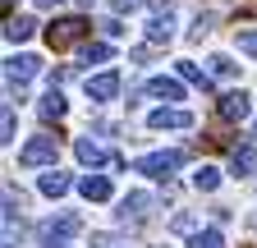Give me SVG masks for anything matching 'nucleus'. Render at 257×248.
<instances>
[{"mask_svg":"<svg viewBox=\"0 0 257 248\" xmlns=\"http://www.w3.org/2000/svg\"><path fill=\"white\" fill-rule=\"evenodd\" d=\"M83 33H87V19H78V14H69V19H55V23L46 28V46H51V51H64V46L83 42Z\"/></svg>","mask_w":257,"mask_h":248,"instance_id":"obj_1","label":"nucleus"},{"mask_svg":"<svg viewBox=\"0 0 257 248\" xmlns=\"http://www.w3.org/2000/svg\"><path fill=\"white\" fill-rule=\"evenodd\" d=\"M179 166H184V152H179V147L152 152V157H138V161H134V170H138V175H152V179H166V175H175Z\"/></svg>","mask_w":257,"mask_h":248,"instance_id":"obj_2","label":"nucleus"},{"mask_svg":"<svg viewBox=\"0 0 257 248\" xmlns=\"http://www.w3.org/2000/svg\"><path fill=\"white\" fill-rule=\"evenodd\" d=\"M55 157H60V138L37 134L32 143H23V152H19V166H55Z\"/></svg>","mask_w":257,"mask_h":248,"instance_id":"obj_3","label":"nucleus"},{"mask_svg":"<svg viewBox=\"0 0 257 248\" xmlns=\"http://www.w3.org/2000/svg\"><path fill=\"white\" fill-rule=\"evenodd\" d=\"M78 230H83V221L64 211V216H51V221L37 225V239H42V243H55V239H69V234H78Z\"/></svg>","mask_w":257,"mask_h":248,"instance_id":"obj_4","label":"nucleus"},{"mask_svg":"<svg viewBox=\"0 0 257 248\" xmlns=\"http://www.w3.org/2000/svg\"><path fill=\"white\" fill-rule=\"evenodd\" d=\"M42 74V60L37 55H14V60H5V78H10V87H23V83H32Z\"/></svg>","mask_w":257,"mask_h":248,"instance_id":"obj_5","label":"nucleus"},{"mask_svg":"<svg viewBox=\"0 0 257 248\" xmlns=\"http://www.w3.org/2000/svg\"><path fill=\"white\" fill-rule=\"evenodd\" d=\"M252 115V97H248V92L239 87V92H225V97H220V119L225 124H243Z\"/></svg>","mask_w":257,"mask_h":248,"instance_id":"obj_6","label":"nucleus"},{"mask_svg":"<svg viewBox=\"0 0 257 248\" xmlns=\"http://www.w3.org/2000/svg\"><path fill=\"white\" fill-rule=\"evenodd\" d=\"M74 157H78L83 166H115V170L124 166L119 157H110V152H106L101 143H92V138H78V143H74Z\"/></svg>","mask_w":257,"mask_h":248,"instance_id":"obj_7","label":"nucleus"},{"mask_svg":"<svg viewBox=\"0 0 257 248\" xmlns=\"http://www.w3.org/2000/svg\"><path fill=\"white\" fill-rule=\"evenodd\" d=\"M147 124H152V129H193V115L179 110V106H161V110L147 115Z\"/></svg>","mask_w":257,"mask_h":248,"instance_id":"obj_8","label":"nucleus"},{"mask_svg":"<svg viewBox=\"0 0 257 248\" xmlns=\"http://www.w3.org/2000/svg\"><path fill=\"white\" fill-rule=\"evenodd\" d=\"M87 97L92 101H115L119 97V74H96V78H87Z\"/></svg>","mask_w":257,"mask_h":248,"instance_id":"obj_9","label":"nucleus"},{"mask_svg":"<svg viewBox=\"0 0 257 248\" xmlns=\"http://www.w3.org/2000/svg\"><path fill=\"white\" fill-rule=\"evenodd\" d=\"M147 97H161V101H184V78H152L147 83Z\"/></svg>","mask_w":257,"mask_h":248,"instance_id":"obj_10","label":"nucleus"},{"mask_svg":"<svg viewBox=\"0 0 257 248\" xmlns=\"http://www.w3.org/2000/svg\"><path fill=\"white\" fill-rule=\"evenodd\" d=\"M147 211H152V193H128L119 202V221H147Z\"/></svg>","mask_w":257,"mask_h":248,"instance_id":"obj_11","label":"nucleus"},{"mask_svg":"<svg viewBox=\"0 0 257 248\" xmlns=\"http://www.w3.org/2000/svg\"><path fill=\"white\" fill-rule=\"evenodd\" d=\"M78 193H83L87 202H106V198H110V179H106V175H83V179H78Z\"/></svg>","mask_w":257,"mask_h":248,"instance_id":"obj_12","label":"nucleus"},{"mask_svg":"<svg viewBox=\"0 0 257 248\" xmlns=\"http://www.w3.org/2000/svg\"><path fill=\"white\" fill-rule=\"evenodd\" d=\"M37 189H42L46 198H64V193H69V189H74V179H69V175H60V170L51 166V170H46V175L37 179Z\"/></svg>","mask_w":257,"mask_h":248,"instance_id":"obj_13","label":"nucleus"},{"mask_svg":"<svg viewBox=\"0 0 257 248\" xmlns=\"http://www.w3.org/2000/svg\"><path fill=\"white\" fill-rule=\"evenodd\" d=\"M170 37H175V19L170 14H152L147 19V42L161 46V42H170Z\"/></svg>","mask_w":257,"mask_h":248,"instance_id":"obj_14","label":"nucleus"},{"mask_svg":"<svg viewBox=\"0 0 257 248\" xmlns=\"http://www.w3.org/2000/svg\"><path fill=\"white\" fill-rule=\"evenodd\" d=\"M37 110H42V119H64V110H69V101H64V92H60V87H51L46 97L37 101Z\"/></svg>","mask_w":257,"mask_h":248,"instance_id":"obj_15","label":"nucleus"},{"mask_svg":"<svg viewBox=\"0 0 257 248\" xmlns=\"http://www.w3.org/2000/svg\"><path fill=\"white\" fill-rule=\"evenodd\" d=\"M230 170L234 175H252L257 170V147H234L230 152Z\"/></svg>","mask_w":257,"mask_h":248,"instance_id":"obj_16","label":"nucleus"},{"mask_svg":"<svg viewBox=\"0 0 257 248\" xmlns=\"http://www.w3.org/2000/svg\"><path fill=\"white\" fill-rule=\"evenodd\" d=\"M32 28H37V23H32V19H5V42H28L32 37Z\"/></svg>","mask_w":257,"mask_h":248,"instance_id":"obj_17","label":"nucleus"},{"mask_svg":"<svg viewBox=\"0 0 257 248\" xmlns=\"http://www.w3.org/2000/svg\"><path fill=\"white\" fill-rule=\"evenodd\" d=\"M193 184H198L202 193H216L220 189V170L216 166H198V170H193Z\"/></svg>","mask_w":257,"mask_h":248,"instance_id":"obj_18","label":"nucleus"},{"mask_svg":"<svg viewBox=\"0 0 257 248\" xmlns=\"http://www.w3.org/2000/svg\"><path fill=\"white\" fill-rule=\"evenodd\" d=\"M188 248H225V239H220L216 225H207V230H198V234H188Z\"/></svg>","mask_w":257,"mask_h":248,"instance_id":"obj_19","label":"nucleus"},{"mask_svg":"<svg viewBox=\"0 0 257 248\" xmlns=\"http://www.w3.org/2000/svg\"><path fill=\"white\" fill-rule=\"evenodd\" d=\"M207 65H211V69H207L211 78H234V74H239V65H234V60H230V55H211V60H207Z\"/></svg>","mask_w":257,"mask_h":248,"instance_id":"obj_20","label":"nucleus"},{"mask_svg":"<svg viewBox=\"0 0 257 248\" xmlns=\"http://www.w3.org/2000/svg\"><path fill=\"white\" fill-rule=\"evenodd\" d=\"M234 46H239L243 55L257 60V28H239V33H234Z\"/></svg>","mask_w":257,"mask_h":248,"instance_id":"obj_21","label":"nucleus"},{"mask_svg":"<svg viewBox=\"0 0 257 248\" xmlns=\"http://www.w3.org/2000/svg\"><path fill=\"white\" fill-rule=\"evenodd\" d=\"M110 55H115V51H110L106 42H92V46L83 51V65H106V60H110Z\"/></svg>","mask_w":257,"mask_h":248,"instance_id":"obj_22","label":"nucleus"},{"mask_svg":"<svg viewBox=\"0 0 257 248\" xmlns=\"http://www.w3.org/2000/svg\"><path fill=\"white\" fill-rule=\"evenodd\" d=\"M175 69H179V78H184V83H198V87H207V74H202L198 65H193V60H179Z\"/></svg>","mask_w":257,"mask_h":248,"instance_id":"obj_23","label":"nucleus"},{"mask_svg":"<svg viewBox=\"0 0 257 248\" xmlns=\"http://www.w3.org/2000/svg\"><path fill=\"white\" fill-rule=\"evenodd\" d=\"M207 33H211V14H198V19H193V28H188V37H193V42H202Z\"/></svg>","mask_w":257,"mask_h":248,"instance_id":"obj_24","label":"nucleus"},{"mask_svg":"<svg viewBox=\"0 0 257 248\" xmlns=\"http://www.w3.org/2000/svg\"><path fill=\"white\" fill-rule=\"evenodd\" d=\"M0 143H14V106H5L0 115Z\"/></svg>","mask_w":257,"mask_h":248,"instance_id":"obj_25","label":"nucleus"},{"mask_svg":"<svg viewBox=\"0 0 257 248\" xmlns=\"http://www.w3.org/2000/svg\"><path fill=\"white\" fill-rule=\"evenodd\" d=\"M175 230H179V234H198V216L179 211V216H175Z\"/></svg>","mask_w":257,"mask_h":248,"instance_id":"obj_26","label":"nucleus"},{"mask_svg":"<svg viewBox=\"0 0 257 248\" xmlns=\"http://www.w3.org/2000/svg\"><path fill=\"white\" fill-rule=\"evenodd\" d=\"M138 0H115V14H124V10H134Z\"/></svg>","mask_w":257,"mask_h":248,"instance_id":"obj_27","label":"nucleus"},{"mask_svg":"<svg viewBox=\"0 0 257 248\" xmlns=\"http://www.w3.org/2000/svg\"><path fill=\"white\" fill-rule=\"evenodd\" d=\"M37 5H42V10H60V5H64V0H37Z\"/></svg>","mask_w":257,"mask_h":248,"instance_id":"obj_28","label":"nucleus"},{"mask_svg":"<svg viewBox=\"0 0 257 248\" xmlns=\"http://www.w3.org/2000/svg\"><path fill=\"white\" fill-rule=\"evenodd\" d=\"M0 5H5V14H10V10H14V0H0Z\"/></svg>","mask_w":257,"mask_h":248,"instance_id":"obj_29","label":"nucleus"},{"mask_svg":"<svg viewBox=\"0 0 257 248\" xmlns=\"http://www.w3.org/2000/svg\"><path fill=\"white\" fill-rule=\"evenodd\" d=\"M78 5H92V0H78Z\"/></svg>","mask_w":257,"mask_h":248,"instance_id":"obj_30","label":"nucleus"},{"mask_svg":"<svg viewBox=\"0 0 257 248\" xmlns=\"http://www.w3.org/2000/svg\"><path fill=\"white\" fill-rule=\"evenodd\" d=\"M46 248H55V243H46Z\"/></svg>","mask_w":257,"mask_h":248,"instance_id":"obj_31","label":"nucleus"}]
</instances>
